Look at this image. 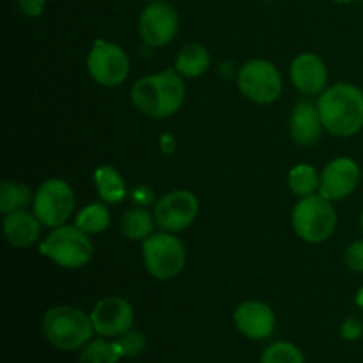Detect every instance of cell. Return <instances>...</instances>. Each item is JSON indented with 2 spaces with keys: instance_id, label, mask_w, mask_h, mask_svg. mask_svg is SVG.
I'll return each instance as SVG.
<instances>
[{
  "instance_id": "obj_1",
  "label": "cell",
  "mask_w": 363,
  "mask_h": 363,
  "mask_svg": "<svg viewBox=\"0 0 363 363\" xmlns=\"http://www.w3.org/2000/svg\"><path fill=\"white\" fill-rule=\"evenodd\" d=\"M186 98V85L176 69L147 74L135 82L131 87V101L135 108L152 119H165L174 116L183 106Z\"/></svg>"
},
{
  "instance_id": "obj_2",
  "label": "cell",
  "mask_w": 363,
  "mask_h": 363,
  "mask_svg": "<svg viewBox=\"0 0 363 363\" xmlns=\"http://www.w3.org/2000/svg\"><path fill=\"white\" fill-rule=\"evenodd\" d=\"M323 126L335 137H353L363 128V91L357 85L335 84L318 99Z\"/></svg>"
},
{
  "instance_id": "obj_3",
  "label": "cell",
  "mask_w": 363,
  "mask_h": 363,
  "mask_svg": "<svg viewBox=\"0 0 363 363\" xmlns=\"http://www.w3.org/2000/svg\"><path fill=\"white\" fill-rule=\"evenodd\" d=\"M43 333L57 350L77 351L91 342L96 332L91 315L77 307L59 305L50 308L43 318Z\"/></svg>"
},
{
  "instance_id": "obj_4",
  "label": "cell",
  "mask_w": 363,
  "mask_h": 363,
  "mask_svg": "<svg viewBox=\"0 0 363 363\" xmlns=\"http://www.w3.org/2000/svg\"><path fill=\"white\" fill-rule=\"evenodd\" d=\"M293 229L307 243H325L337 229V211L323 195L300 199L293 209Z\"/></svg>"
},
{
  "instance_id": "obj_5",
  "label": "cell",
  "mask_w": 363,
  "mask_h": 363,
  "mask_svg": "<svg viewBox=\"0 0 363 363\" xmlns=\"http://www.w3.org/2000/svg\"><path fill=\"white\" fill-rule=\"evenodd\" d=\"M142 255L149 275L156 280H172L186 264V247L172 233H155L142 241Z\"/></svg>"
},
{
  "instance_id": "obj_6",
  "label": "cell",
  "mask_w": 363,
  "mask_h": 363,
  "mask_svg": "<svg viewBox=\"0 0 363 363\" xmlns=\"http://www.w3.org/2000/svg\"><path fill=\"white\" fill-rule=\"evenodd\" d=\"M39 252L57 266L77 269L91 261L94 247L89 240V234L77 225H60L43 241Z\"/></svg>"
},
{
  "instance_id": "obj_7",
  "label": "cell",
  "mask_w": 363,
  "mask_h": 363,
  "mask_svg": "<svg viewBox=\"0 0 363 363\" xmlns=\"http://www.w3.org/2000/svg\"><path fill=\"white\" fill-rule=\"evenodd\" d=\"M241 94L257 105H269L282 94V77L275 64L264 59H252L241 66L238 74Z\"/></svg>"
},
{
  "instance_id": "obj_8",
  "label": "cell",
  "mask_w": 363,
  "mask_h": 363,
  "mask_svg": "<svg viewBox=\"0 0 363 363\" xmlns=\"http://www.w3.org/2000/svg\"><path fill=\"white\" fill-rule=\"evenodd\" d=\"M74 209V191L64 179H46L34 195V215L46 227H60Z\"/></svg>"
},
{
  "instance_id": "obj_9",
  "label": "cell",
  "mask_w": 363,
  "mask_h": 363,
  "mask_svg": "<svg viewBox=\"0 0 363 363\" xmlns=\"http://www.w3.org/2000/svg\"><path fill=\"white\" fill-rule=\"evenodd\" d=\"M87 69L96 84L119 87L130 74V59L121 46L98 39L87 57Z\"/></svg>"
},
{
  "instance_id": "obj_10",
  "label": "cell",
  "mask_w": 363,
  "mask_h": 363,
  "mask_svg": "<svg viewBox=\"0 0 363 363\" xmlns=\"http://www.w3.org/2000/svg\"><path fill=\"white\" fill-rule=\"evenodd\" d=\"M177 30H179V14L170 4L156 0L142 11L138 20V34L145 45L152 48L167 46L174 41Z\"/></svg>"
},
{
  "instance_id": "obj_11",
  "label": "cell",
  "mask_w": 363,
  "mask_h": 363,
  "mask_svg": "<svg viewBox=\"0 0 363 363\" xmlns=\"http://www.w3.org/2000/svg\"><path fill=\"white\" fill-rule=\"evenodd\" d=\"M199 215V199L190 190L165 194L155 206V220L167 233H181L194 223Z\"/></svg>"
},
{
  "instance_id": "obj_12",
  "label": "cell",
  "mask_w": 363,
  "mask_h": 363,
  "mask_svg": "<svg viewBox=\"0 0 363 363\" xmlns=\"http://www.w3.org/2000/svg\"><path fill=\"white\" fill-rule=\"evenodd\" d=\"M91 319L98 335L105 339H117L131 330L135 323V311L130 301L124 298L106 296L94 305Z\"/></svg>"
},
{
  "instance_id": "obj_13",
  "label": "cell",
  "mask_w": 363,
  "mask_h": 363,
  "mask_svg": "<svg viewBox=\"0 0 363 363\" xmlns=\"http://www.w3.org/2000/svg\"><path fill=\"white\" fill-rule=\"evenodd\" d=\"M360 181V167L354 160L342 156L325 167L319 181V195L328 201H342L350 197Z\"/></svg>"
},
{
  "instance_id": "obj_14",
  "label": "cell",
  "mask_w": 363,
  "mask_h": 363,
  "mask_svg": "<svg viewBox=\"0 0 363 363\" xmlns=\"http://www.w3.org/2000/svg\"><path fill=\"white\" fill-rule=\"evenodd\" d=\"M275 312L262 301L248 300L234 311V325L247 339L264 340L275 330Z\"/></svg>"
},
{
  "instance_id": "obj_15",
  "label": "cell",
  "mask_w": 363,
  "mask_h": 363,
  "mask_svg": "<svg viewBox=\"0 0 363 363\" xmlns=\"http://www.w3.org/2000/svg\"><path fill=\"white\" fill-rule=\"evenodd\" d=\"M291 82L294 87L307 96L323 94L328 84V67L315 53H300L291 64Z\"/></svg>"
},
{
  "instance_id": "obj_16",
  "label": "cell",
  "mask_w": 363,
  "mask_h": 363,
  "mask_svg": "<svg viewBox=\"0 0 363 363\" xmlns=\"http://www.w3.org/2000/svg\"><path fill=\"white\" fill-rule=\"evenodd\" d=\"M323 121L318 105L311 101H298L291 113V137L298 145H314L323 133Z\"/></svg>"
},
{
  "instance_id": "obj_17",
  "label": "cell",
  "mask_w": 363,
  "mask_h": 363,
  "mask_svg": "<svg viewBox=\"0 0 363 363\" xmlns=\"http://www.w3.org/2000/svg\"><path fill=\"white\" fill-rule=\"evenodd\" d=\"M4 234L6 240L16 248L32 247L41 234V222L35 215L23 211H14L4 218Z\"/></svg>"
},
{
  "instance_id": "obj_18",
  "label": "cell",
  "mask_w": 363,
  "mask_h": 363,
  "mask_svg": "<svg viewBox=\"0 0 363 363\" xmlns=\"http://www.w3.org/2000/svg\"><path fill=\"white\" fill-rule=\"evenodd\" d=\"M209 64H211V55L208 48L199 43H188L176 57V71L184 78L202 77L209 69Z\"/></svg>"
},
{
  "instance_id": "obj_19",
  "label": "cell",
  "mask_w": 363,
  "mask_h": 363,
  "mask_svg": "<svg viewBox=\"0 0 363 363\" xmlns=\"http://www.w3.org/2000/svg\"><path fill=\"white\" fill-rule=\"evenodd\" d=\"M94 181L96 190H98L103 202L119 204L126 199V184H124L123 177L113 167H99L94 172Z\"/></svg>"
},
{
  "instance_id": "obj_20",
  "label": "cell",
  "mask_w": 363,
  "mask_h": 363,
  "mask_svg": "<svg viewBox=\"0 0 363 363\" xmlns=\"http://www.w3.org/2000/svg\"><path fill=\"white\" fill-rule=\"evenodd\" d=\"M155 216L149 215L145 209H128L121 218V233L131 241H145L151 234H155Z\"/></svg>"
},
{
  "instance_id": "obj_21",
  "label": "cell",
  "mask_w": 363,
  "mask_h": 363,
  "mask_svg": "<svg viewBox=\"0 0 363 363\" xmlns=\"http://www.w3.org/2000/svg\"><path fill=\"white\" fill-rule=\"evenodd\" d=\"M32 201V191L27 184L14 183V181H2L0 184V211L4 215L20 211L28 206Z\"/></svg>"
},
{
  "instance_id": "obj_22",
  "label": "cell",
  "mask_w": 363,
  "mask_h": 363,
  "mask_svg": "<svg viewBox=\"0 0 363 363\" xmlns=\"http://www.w3.org/2000/svg\"><path fill=\"white\" fill-rule=\"evenodd\" d=\"M110 222H112V216H110L108 208L105 204L94 202L78 213L74 225L87 234H99L108 229Z\"/></svg>"
},
{
  "instance_id": "obj_23",
  "label": "cell",
  "mask_w": 363,
  "mask_h": 363,
  "mask_svg": "<svg viewBox=\"0 0 363 363\" xmlns=\"http://www.w3.org/2000/svg\"><path fill=\"white\" fill-rule=\"evenodd\" d=\"M319 181H321V177H318L315 169L308 163H298L289 172L291 191L300 199L314 195V191L319 188Z\"/></svg>"
},
{
  "instance_id": "obj_24",
  "label": "cell",
  "mask_w": 363,
  "mask_h": 363,
  "mask_svg": "<svg viewBox=\"0 0 363 363\" xmlns=\"http://www.w3.org/2000/svg\"><path fill=\"white\" fill-rule=\"evenodd\" d=\"M121 353L116 342H108L106 339L91 340L82 347L78 363H119Z\"/></svg>"
},
{
  "instance_id": "obj_25",
  "label": "cell",
  "mask_w": 363,
  "mask_h": 363,
  "mask_svg": "<svg viewBox=\"0 0 363 363\" xmlns=\"http://www.w3.org/2000/svg\"><path fill=\"white\" fill-rule=\"evenodd\" d=\"M261 363H305V357L293 342L280 340L266 347Z\"/></svg>"
},
{
  "instance_id": "obj_26",
  "label": "cell",
  "mask_w": 363,
  "mask_h": 363,
  "mask_svg": "<svg viewBox=\"0 0 363 363\" xmlns=\"http://www.w3.org/2000/svg\"><path fill=\"white\" fill-rule=\"evenodd\" d=\"M116 346L117 350H119L121 357H137V354H140L142 351L145 350V337L144 333L137 332V330H128L126 333H123V335L117 337L116 340Z\"/></svg>"
},
{
  "instance_id": "obj_27",
  "label": "cell",
  "mask_w": 363,
  "mask_h": 363,
  "mask_svg": "<svg viewBox=\"0 0 363 363\" xmlns=\"http://www.w3.org/2000/svg\"><path fill=\"white\" fill-rule=\"evenodd\" d=\"M344 261L351 272L363 273V241H354L346 248Z\"/></svg>"
},
{
  "instance_id": "obj_28",
  "label": "cell",
  "mask_w": 363,
  "mask_h": 363,
  "mask_svg": "<svg viewBox=\"0 0 363 363\" xmlns=\"http://www.w3.org/2000/svg\"><path fill=\"white\" fill-rule=\"evenodd\" d=\"M362 333L363 325L354 318H347L346 321L342 323V326H340V335H342L344 340H357L360 339Z\"/></svg>"
},
{
  "instance_id": "obj_29",
  "label": "cell",
  "mask_w": 363,
  "mask_h": 363,
  "mask_svg": "<svg viewBox=\"0 0 363 363\" xmlns=\"http://www.w3.org/2000/svg\"><path fill=\"white\" fill-rule=\"evenodd\" d=\"M20 11L28 18H38L41 16L45 11L46 0H18Z\"/></svg>"
},
{
  "instance_id": "obj_30",
  "label": "cell",
  "mask_w": 363,
  "mask_h": 363,
  "mask_svg": "<svg viewBox=\"0 0 363 363\" xmlns=\"http://www.w3.org/2000/svg\"><path fill=\"white\" fill-rule=\"evenodd\" d=\"M357 305L363 311V287L358 291V294H357Z\"/></svg>"
},
{
  "instance_id": "obj_31",
  "label": "cell",
  "mask_w": 363,
  "mask_h": 363,
  "mask_svg": "<svg viewBox=\"0 0 363 363\" xmlns=\"http://www.w3.org/2000/svg\"><path fill=\"white\" fill-rule=\"evenodd\" d=\"M333 2H337V4H347V2H351V0H333Z\"/></svg>"
},
{
  "instance_id": "obj_32",
  "label": "cell",
  "mask_w": 363,
  "mask_h": 363,
  "mask_svg": "<svg viewBox=\"0 0 363 363\" xmlns=\"http://www.w3.org/2000/svg\"><path fill=\"white\" fill-rule=\"evenodd\" d=\"M360 227H362V233H363V211H362V216H360Z\"/></svg>"
},
{
  "instance_id": "obj_33",
  "label": "cell",
  "mask_w": 363,
  "mask_h": 363,
  "mask_svg": "<svg viewBox=\"0 0 363 363\" xmlns=\"http://www.w3.org/2000/svg\"><path fill=\"white\" fill-rule=\"evenodd\" d=\"M144 2H156V0H144Z\"/></svg>"
}]
</instances>
